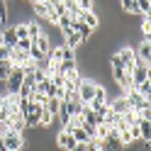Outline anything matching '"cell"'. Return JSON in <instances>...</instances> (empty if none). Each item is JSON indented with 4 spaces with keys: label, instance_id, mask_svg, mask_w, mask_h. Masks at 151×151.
<instances>
[{
    "label": "cell",
    "instance_id": "obj_19",
    "mask_svg": "<svg viewBox=\"0 0 151 151\" xmlns=\"http://www.w3.org/2000/svg\"><path fill=\"white\" fill-rule=\"evenodd\" d=\"M73 59H76V51L61 44V61H73Z\"/></svg>",
    "mask_w": 151,
    "mask_h": 151
},
{
    "label": "cell",
    "instance_id": "obj_20",
    "mask_svg": "<svg viewBox=\"0 0 151 151\" xmlns=\"http://www.w3.org/2000/svg\"><path fill=\"white\" fill-rule=\"evenodd\" d=\"M15 49H17V51H29V49H32V39H17Z\"/></svg>",
    "mask_w": 151,
    "mask_h": 151
},
{
    "label": "cell",
    "instance_id": "obj_1",
    "mask_svg": "<svg viewBox=\"0 0 151 151\" xmlns=\"http://www.w3.org/2000/svg\"><path fill=\"white\" fill-rule=\"evenodd\" d=\"M95 90H98V83L95 81H90V78H83L81 81V86H78V100L83 102V105H90V100L95 98Z\"/></svg>",
    "mask_w": 151,
    "mask_h": 151
},
{
    "label": "cell",
    "instance_id": "obj_8",
    "mask_svg": "<svg viewBox=\"0 0 151 151\" xmlns=\"http://www.w3.org/2000/svg\"><path fill=\"white\" fill-rule=\"evenodd\" d=\"M81 44H83V39H81V34H78V32L68 29V32L63 34V46H68V49H73V51H76Z\"/></svg>",
    "mask_w": 151,
    "mask_h": 151
},
{
    "label": "cell",
    "instance_id": "obj_15",
    "mask_svg": "<svg viewBox=\"0 0 151 151\" xmlns=\"http://www.w3.org/2000/svg\"><path fill=\"white\" fill-rule=\"evenodd\" d=\"M134 90H137V93H139V95L144 98V100H149V98H151V78H149V81H144L141 86H137Z\"/></svg>",
    "mask_w": 151,
    "mask_h": 151
},
{
    "label": "cell",
    "instance_id": "obj_16",
    "mask_svg": "<svg viewBox=\"0 0 151 151\" xmlns=\"http://www.w3.org/2000/svg\"><path fill=\"white\" fill-rule=\"evenodd\" d=\"M39 34H42V27L37 24V22H32V20H29V22H27V37H29V39L34 42Z\"/></svg>",
    "mask_w": 151,
    "mask_h": 151
},
{
    "label": "cell",
    "instance_id": "obj_23",
    "mask_svg": "<svg viewBox=\"0 0 151 151\" xmlns=\"http://www.w3.org/2000/svg\"><path fill=\"white\" fill-rule=\"evenodd\" d=\"M0 151H5V144H3V137H0Z\"/></svg>",
    "mask_w": 151,
    "mask_h": 151
},
{
    "label": "cell",
    "instance_id": "obj_5",
    "mask_svg": "<svg viewBox=\"0 0 151 151\" xmlns=\"http://www.w3.org/2000/svg\"><path fill=\"white\" fill-rule=\"evenodd\" d=\"M76 20H81V22L86 24V27H90L93 32H95L98 27H100V17H98L95 12H93V10H81V15L76 17Z\"/></svg>",
    "mask_w": 151,
    "mask_h": 151
},
{
    "label": "cell",
    "instance_id": "obj_21",
    "mask_svg": "<svg viewBox=\"0 0 151 151\" xmlns=\"http://www.w3.org/2000/svg\"><path fill=\"white\" fill-rule=\"evenodd\" d=\"M12 54V46H0V61H7Z\"/></svg>",
    "mask_w": 151,
    "mask_h": 151
},
{
    "label": "cell",
    "instance_id": "obj_11",
    "mask_svg": "<svg viewBox=\"0 0 151 151\" xmlns=\"http://www.w3.org/2000/svg\"><path fill=\"white\" fill-rule=\"evenodd\" d=\"M119 10L124 15H139L137 12V0H119Z\"/></svg>",
    "mask_w": 151,
    "mask_h": 151
},
{
    "label": "cell",
    "instance_id": "obj_10",
    "mask_svg": "<svg viewBox=\"0 0 151 151\" xmlns=\"http://www.w3.org/2000/svg\"><path fill=\"white\" fill-rule=\"evenodd\" d=\"M71 29H73V32H78L83 42H88L90 37H93V29H90V27H86L81 20H71Z\"/></svg>",
    "mask_w": 151,
    "mask_h": 151
},
{
    "label": "cell",
    "instance_id": "obj_12",
    "mask_svg": "<svg viewBox=\"0 0 151 151\" xmlns=\"http://www.w3.org/2000/svg\"><path fill=\"white\" fill-rule=\"evenodd\" d=\"M46 112H51V115L56 117V112L61 110V98H46V105H44Z\"/></svg>",
    "mask_w": 151,
    "mask_h": 151
},
{
    "label": "cell",
    "instance_id": "obj_14",
    "mask_svg": "<svg viewBox=\"0 0 151 151\" xmlns=\"http://www.w3.org/2000/svg\"><path fill=\"white\" fill-rule=\"evenodd\" d=\"M32 5V10L39 15V17H49V12H51V7L46 5V3H29Z\"/></svg>",
    "mask_w": 151,
    "mask_h": 151
},
{
    "label": "cell",
    "instance_id": "obj_7",
    "mask_svg": "<svg viewBox=\"0 0 151 151\" xmlns=\"http://www.w3.org/2000/svg\"><path fill=\"white\" fill-rule=\"evenodd\" d=\"M107 105H110V110L115 112V115H119V117H122V115H127V112L132 110V107H129V102L124 100V95H119V98H115V100H110Z\"/></svg>",
    "mask_w": 151,
    "mask_h": 151
},
{
    "label": "cell",
    "instance_id": "obj_25",
    "mask_svg": "<svg viewBox=\"0 0 151 151\" xmlns=\"http://www.w3.org/2000/svg\"><path fill=\"white\" fill-rule=\"evenodd\" d=\"M0 110H3V95H0Z\"/></svg>",
    "mask_w": 151,
    "mask_h": 151
},
{
    "label": "cell",
    "instance_id": "obj_6",
    "mask_svg": "<svg viewBox=\"0 0 151 151\" xmlns=\"http://www.w3.org/2000/svg\"><path fill=\"white\" fill-rule=\"evenodd\" d=\"M134 51H137V59L149 66V61H151V39H149V37H141L139 49H134Z\"/></svg>",
    "mask_w": 151,
    "mask_h": 151
},
{
    "label": "cell",
    "instance_id": "obj_18",
    "mask_svg": "<svg viewBox=\"0 0 151 151\" xmlns=\"http://www.w3.org/2000/svg\"><path fill=\"white\" fill-rule=\"evenodd\" d=\"M141 37H149L151 39V15L141 17Z\"/></svg>",
    "mask_w": 151,
    "mask_h": 151
},
{
    "label": "cell",
    "instance_id": "obj_2",
    "mask_svg": "<svg viewBox=\"0 0 151 151\" xmlns=\"http://www.w3.org/2000/svg\"><path fill=\"white\" fill-rule=\"evenodd\" d=\"M3 144H5V151H22L24 144H27V139H24V134H17V132L7 129L3 134Z\"/></svg>",
    "mask_w": 151,
    "mask_h": 151
},
{
    "label": "cell",
    "instance_id": "obj_26",
    "mask_svg": "<svg viewBox=\"0 0 151 151\" xmlns=\"http://www.w3.org/2000/svg\"><path fill=\"white\" fill-rule=\"evenodd\" d=\"M3 3H5V0H0V5H3Z\"/></svg>",
    "mask_w": 151,
    "mask_h": 151
},
{
    "label": "cell",
    "instance_id": "obj_13",
    "mask_svg": "<svg viewBox=\"0 0 151 151\" xmlns=\"http://www.w3.org/2000/svg\"><path fill=\"white\" fill-rule=\"evenodd\" d=\"M139 129H141V141L149 144V139H151V122L149 119H139Z\"/></svg>",
    "mask_w": 151,
    "mask_h": 151
},
{
    "label": "cell",
    "instance_id": "obj_22",
    "mask_svg": "<svg viewBox=\"0 0 151 151\" xmlns=\"http://www.w3.org/2000/svg\"><path fill=\"white\" fill-rule=\"evenodd\" d=\"M71 151H86V144H76V146H73Z\"/></svg>",
    "mask_w": 151,
    "mask_h": 151
},
{
    "label": "cell",
    "instance_id": "obj_3",
    "mask_svg": "<svg viewBox=\"0 0 151 151\" xmlns=\"http://www.w3.org/2000/svg\"><path fill=\"white\" fill-rule=\"evenodd\" d=\"M22 78H24V68L12 66V71H10V76H7V81H5V90L17 95V93H20V86H22Z\"/></svg>",
    "mask_w": 151,
    "mask_h": 151
},
{
    "label": "cell",
    "instance_id": "obj_9",
    "mask_svg": "<svg viewBox=\"0 0 151 151\" xmlns=\"http://www.w3.org/2000/svg\"><path fill=\"white\" fill-rule=\"evenodd\" d=\"M32 44L37 46V49H39V54H44V59H46V54L51 51V39H49V37H46L44 32H42L39 37H37V39H34Z\"/></svg>",
    "mask_w": 151,
    "mask_h": 151
},
{
    "label": "cell",
    "instance_id": "obj_17",
    "mask_svg": "<svg viewBox=\"0 0 151 151\" xmlns=\"http://www.w3.org/2000/svg\"><path fill=\"white\" fill-rule=\"evenodd\" d=\"M10 71H12V63H10V61H0V83H5V81H7Z\"/></svg>",
    "mask_w": 151,
    "mask_h": 151
},
{
    "label": "cell",
    "instance_id": "obj_24",
    "mask_svg": "<svg viewBox=\"0 0 151 151\" xmlns=\"http://www.w3.org/2000/svg\"><path fill=\"white\" fill-rule=\"evenodd\" d=\"M0 46H5V42H3V32H0Z\"/></svg>",
    "mask_w": 151,
    "mask_h": 151
},
{
    "label": "cell",
    "instance_id": "obj_4",
    "mask_svg": "<svg viewBox=\"0 0 151 151\" xmlns=\"http://www.w3.org/2000/svg\"><path fill=\"white\" fill-rule=\"evenodd\" d=\"M76 144H78V141H76L73 134H68V132H59V134H56V149L59 151H71Z\"/></svg>",
    "mask_w": 151,
    "mask_h": 151
}]
</instances>
